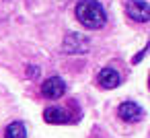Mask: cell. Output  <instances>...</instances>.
Masks as SVG:
<instances>
[{
    "instance_id": "3957f363",
    "label": "cell",
    "mask_w": 150,
    "mask_h": 138,
    "mask_svg": "<svg viewBox=\"0 0 150 138\" xmlns=\"http://www.w3.org/2000/svg\"><path fill=\"white\" fill-rule=\"evenodd\" d=\"M64 93H66V83L60 76H50L41 85V95L45 99H52L54 101V99H60Z\"/></svg>"
},
{
    "instance_id": "52a82bcc",
    "label": "cell",
    "mask_w": 150,
    "mask_h": 138,
    "mask_svg": "<svg viewBox=\"0 0 150 138\" xmlns=\"http://www.w3.org/2000/svg\"><path fill=\"white\" fill-rule=\"evenodd\" d=\"M43 120H45L47 124H68V122H70V111H66V109L54 105V107H47V109L43 111Z\"/></svg>"
},
{
    "instance_id": "8992f818",
    "label": "cell",
    "mask_w": 150,
    "mask_h": 138,
    "mask_svg": "<svg viewBox=\"0 0 150 138\" xmlns=\"http://www.w3.org/2000/svg\"><path fill=\"white\" fill-rule=\"evenodd\" d=\"M97 80H99V85H101L103 89H115V87L121 83V76H119V72H117L115 68H109V66H107V68H101Z\"/></svg>"
},
{
    "instance_id": "6da1fadb",
    "label": "cell",
    "mask_w": 150,
    "mask_h": 138,
    "mask_svg": "<svg viewBox=\"0 0 150 138\" xmlns=\"http://www.w3.org/2000/svg\"><path fill=\"white\" fill-rule=\"evenodd\" d=\"M74 15L86 29H93V31L101 29L107 23V13L99 0H78Z\"/></svg>"
},
{
    "instance_id": "ba28073f",
    "label": "cell",
    "mask_w": 150,
    "mask_h": 138,
    "mask_svg": "<svg viewBox=\"0 0 150 138\" xmlns=\"http://www.w3.org/2000/svg\"><path fill=\"white\" fill-rule=\"evenodd\" d=\"M25 136H27V128L23 122H13L4 130V138H25Z\"/></svg>"
},
{
    "instance_id": "5b68a950",
    "label": "cell",
    "mask_w": 150,
    "mask_h": 138,
    "mask_svg": "<svg viewBox=\"0 0 150 138\" xmlns=\"http://www.w3.org/2000/svg\"><path fill=\"white\" fill-rule=\"evenodd\" d=\"M117 115L125 122H138L142 120L144 115V109L140 107V103H134V101H123L119 107H117Z\"/></svg>"
},
{
    "instance_id": "277c9868",
    "label": "cell",
    "mask_w": 150,
    "mask_h": 138,
    "mask_svg": "<svg viewBox=\"0 0 150 138\" xmlns=\"http://www.w3.org/2000/svg\"><path fill=\"white\" fill-rule=\"evenodd\" d=\"M64 50L68 54H82L88 50V39L80 33H68L64 39Z\"/></svg>"
},
{
    "instance_id": "7a4b0ae2",
    "label": "cell",
    "mask_w": 150,
    "mask_h": 138,
    "mask_svg": "<svg viewBox=\"0 0 150 138\" xmlns=\"http://www.w3.org/2000/svg\"><path fill=\"white\" fill-rule=\"evenodd\" d=\"M125 13H127L129 19H134L138 23H148L150 21V6H148L146 0H127Z\"/></svg>"
},
{
    "instance_id": "9c48e42d",
    "label": "cell",
    "mask_w": 150,
    "mask_h": 138,
    "mask_svg": "<svg viewBox=\"0 0 150 138\" xmlns=\"http://www.w3.org/2000/svg\"><path fill=\"white\" fill-rule=\"evenodd\" d=\"M39 72H41V70H39L37 66H33V64H29V66H27V76H29V78H37V76H39Z\"/></svg>"
}]
</instances>
